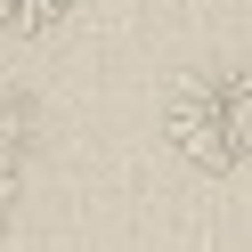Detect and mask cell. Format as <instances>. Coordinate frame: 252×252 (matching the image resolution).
Returning <instances> with one entry per match:
<instances>
[{
    "instance_id": "obj_3",
    "label": "cell",
    "mask_w": 252,
    "mask_h": 252,
    "mask_svg": "<svg viewBox=\"0 0 252 252\" xmlns=\"http://www.w3.org/2000/svg\"><path fill=\"white\" fill-rule=\"evenodd\" d=\"M17 195H25V163H17V147L0 138V228H8V212H17Z\"/></svg>"
},
{
    "instance_id": "obj_2",
    "label": "cell",
    "mask_w": 252,
    "mask_h": 252,
    "mask_svg": "<svg viewBox=\"0 0 252 252\" xmlns=\"http://www.w3.org/2000/svg\"><path fill=\"white\" fill-rule=\"evenodd\" d=\"M73 8H82V0H0V33L8 41H41V33H57Z\"/></svg>"
},
{
    "instance_id": "obj_1",
    "label": "cell",
    "mask_w": 252,
    "mask_h": 252,
    "mask_svg": "<svg viewBox=\"0 0 252 252\" xmlns=\"http://www.w3.org/2000/svg\"><path fill=\"white\" fill-rule=\"evenodd\" d=\"M163 130L203 179H244V163H252V73H244V57L179 73L171 106H163Z\"/></svg>"
}]
</instances>
